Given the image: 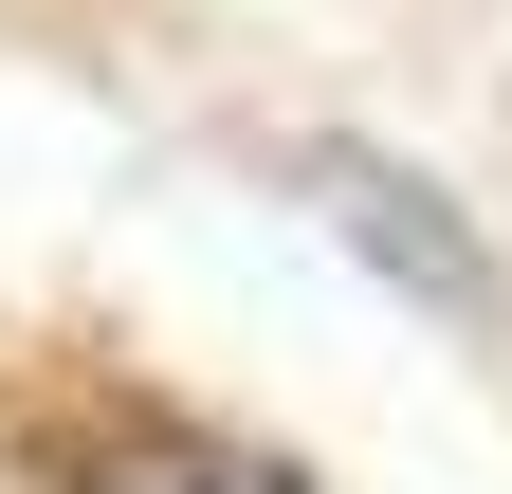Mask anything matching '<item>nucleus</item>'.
<instances>
[{
    "label": "nucleus",
    "mask_w": 512,
    "mask_h": 494,
    "mask_svg": "<svg viewBox=\"0 0 512 494\" xmlns=\"http://www.w3.org/2000/svg\"><path fill=\"white\" fill-rule=\"evenodd\" d=\"M92 494H293V476H256V458H183V440H147V458H110Z\"/></svg>",
    "instance_id": "nucleus-1"
}]
</instances>
